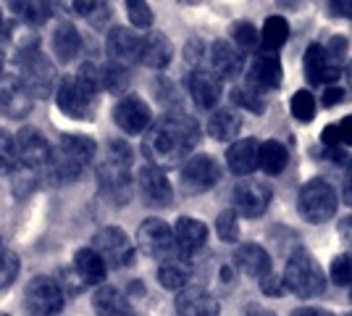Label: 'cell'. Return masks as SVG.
<instances>
[{
  "label": "cell",
  "instance_id": "f35d334b",
  "mask_svg": "<svg viewBox=\"0 0 352 316\" xmlns=\"http://www.w3.org/2000/svg\"><path fill=\"white\" fill-rule=\"evenodd\" d=\"M232 101H234V105H239V108H248V111H252V114H263L265 111V103L263 98H261V92H255L252 87H234L232 90Z\"/></svg>",
  "mask_w": 352,
  "mask_h": 316
},
{
  "label": "cell",
  "instance_id": "2e32d148",
  "mask_svg": "<svg viewBox=\"0 0 352 316\" xmlns=\"http://www.w3.org/2000/svg\"><path fill=\"white\" fill-rule=\"evenodd\" d=\"M32 95L24 90L16 74L0 76V114L8 119H24L32 111Z\"/></svg>",
  "mask_w": 352,
  "mask_h": 316
},
{
  "label": "cell",
  "instance_id": "f1b7e54d",
  "mask_svg": "<svg viewBox=\"0 0 352 316\" xmlns=\"http://www.w3.org/2000/svg\"><path fill=\"white\" fill-rule=\"evenodd\" d=\"M8 6L30 27H43L53 14V0H8Z\"/></svg>",
  "mask_w": 352,
  "mask_h": 316
},
{
  "label": "cell",
  "instance_id": "11a10c76",
  "mask_svg": "<svg viewBox=\"0 0 352 316\" xmlns=\"http://www.w3.org/2000/svg\"><path fill=\"white\" fill-rule=\"evenodd\" d=\"M339 235L344 238V242H350L352 245V216H347V219L339 224Z\"/></svg>",
  "mask_w": 352,
  "mask_h": 316
},
{
  "label": "cell",
  "instance_id": "ee69618b",
  "mask_svg": "<svg viewBox=\"0 0 352 316\" xmlns=\"http://www.w3.org/2000/svg\"><path fill=\"white\" fill-rule=\"evenodd\" d=\"M331 280L342 287H352V253H342L331 261Z\"/></svg>",
  "mask_w": 352,
  "mask_h": 316
},
{
  "label": "cell",
  "instance_id": "8992f818",
  "mask_svg": "<svg viewBox=\"0 0 352 316\" xmlns=\"http://www.w3.org/2000/svg\"><path fill=\"white\" fill-rule=\"evenodd\" d=\"M137 245L142 248V253H147L150 258H158L161 264L168 261H190L182 256V251L176 248L174 232L171 227L161 222V219H145L140 229H137Z\"/></svg>",
  "mask_w": 352,
  "mask_h": 316
},
{
  "label": "cell",
  "instance_id": "6125c7cd",
  "mask_svg": "<svg viewBox=\"0 0 352 316\" xmlns=\"http://www.w3.org/2000/svg\"><path fill=\"white\" fill-rule=\"evenodd\" d=\"M0 76H3V53H0Z\"/></svg>",
  "mask_w": 352,
  "mask_h": 316
},
{
  "label": "cell",
  "instance_id": "be15d7a7",
  "mask_svg": "<svg viewBox=\"0 0 352 316\" xmlns=\"http://www.w3.org/2000/svg\"><path fill=\"white\" fill-rule=\"evenodd\" d=\"M350 203H352V182H350Z\"/></svg>",
  "mask_w": 352,
  "mask_h": 316
},
{
  "label": "cell",
  "instance_id": "9c48e42d",
  "mask_svg": "<svg viewBox=\"0 0 352 316\" xmlns=\"http://www.w3.org/2000/svg\"><path fill=\"white\" fill-rule=\"evenodd\" d=\"M92 251L105 261V266L124 269L134 261V242L118 227H105L92 238Z\"/></svg>",
  "mask_w": 352,
  "mask_h": 316
},
{
  "label": "cell",
  "instance_id": "8fae6325",
  "mask_svg": "<svg viewBox=\"0 0 352 316\" xmlns=\"http://www.w3.org/2000/svg\"><path fill=\"white\" fill-rule=\"evenodd\" d=\"M56 103L60 114L72 116V119H92L98 95L89 92L85 85L76 82V76H63L56 85Z\"/></svg>",
  "mask_w": 352,
  "mask_h": 316
},
{
  "label": "cell",
  "instance_id": "60d3db41",
  "mask_svg": "<svg viewBox=\"0 0 352 316\" xmlns=\"http://www.w3.org/2000/svg\"><path fill=\"white\" fill-rule=\"evenodd\" d=\"M16 166V140L11 132L0 129V174H11Z\"/></svg>",
  "mask_w": 352,
  "mask_h": 316
},
{
  "label": "cell",
  "instance_id": "c3c4849f",
  "mask_svg": "<svg viewBox=\"0 0 352 316\" xmlns=\"http://www.w3.org/2000/svg\"><path fill=\"white\" fill-rule=\"evenodd\" d=\"M206 59V43L203 40H197V37H192L187 48H184V61L195 66V69H200V61Z\"/></svg>",
  "mask_w": 352,
  "mask_h": 316
},
{
  "label": "cell",
  "instance_id": "4316f807",
  "mask_svg": "<svg viewBox=\"0 0 352 316\" xmlns=\"http://www.w3.org/2000/svg\"><path fill=\"white\" fill-rule=\"evenodd\" d=\"M74 271H76V277L87 285H103L105 282V274H108V266H105V261L92 248H79L76 251V256H74Z\"/></svg>",
  "mask_w": 352,
  "mask_h": 316
},
{
  "label": "cell",
  "instance_id": "6da1fadb",
  "mask_svg": "<svg viewBox=\"0 0 352 316\" xmlns=\"http://www.w3.org/2000/svg\"><path fill=\"white\" fill-rule=\"evenodd\" d=\"M197 140H200V124L182 111H171L150 127L142 143V153L153 166L166 169L190 158Z\"/></svg>",
  "mask_w": 352,
  "mask_h": 316
},
{
  "label": "cell",
  "instance_id": "277c9868",
  "mask_svg": "<svg viewBox=\"0 0 352 316\" xmlns=\"http://www.w3.org/2000/svg\"><path fill=\"white\" fill-rule=\"evenodd\" d=\"M16 69H19V82L24 85V90L34 98H47L56 87V69L50 59L37 48V43L19 45L16 50Z\"/></svg>",
  "mask_w": 352,
  "mask_h": 316
},
{
  "label": "cell",
  "instance_id": "d4e9b609",
  "mask_svg": "<svg viewBox=\"0 0 352 316\" xmlns=\"http://www.w3.org/2000/svg\"><path fill=\"white\" fill-rule=\"evenodd\" d=\"M258 140L252 137H245V140H236L234 145L226 151V164H229V171L236 174V177H248L258 169Z\"/></svg>",
  "mask_w": 352,
  "mask_h": 316
},
{
  "label": "cell",
  "instance_id": "4dcf8cb0",
  "mask_svg": "<svg viewBox=\"0 0 352 316\" xmlns=\"http://www.w3.org/2000/svg\"><path fill=\"white\" fill-rule=\"evenodd\" d=\"M287 164H289V151L276 140H268L258 148V166L265 174H281Z\"/></svg>",
  "mask_w": 352,
  "mask_h": 316
},
{
  "label": "cell",
  "instance_id": "816d5d0a",
  "mask_svg": "<svg viewBox=\"0 0 352 316\" xmlns=\"http://www.w3.org/2000/svg\"><path fill=\"white\" fill-rule=\"evenodd\" d=\"M334 16H342V19H352V0H329Z\"/></svg>",
  "mask_w": 352,
  "mask_h": 316
},
{
  "label": "cell",
  "instance_id": "e0dca14e",
  "mask_svg": "<svg viewBox=\"0 0 352 316\" xmlns=\"http://www.w3.org/2000/svg\"><path fill=\"white\" fill-rule=\"evenodd\" d=\"M281 76H284V69H281L279 56L263 50L261 56L252 59V66H250V72H248V87H252L255 92L263 95L265 90L279 87Z\"/></svg>",
  "mask_w": 352,
  "mask_h": 316
},
{
  "label": "cell",
  "instance_id": "6f0895ef",
  "mask_svg": "<svg viewBox=\"0 0 352 316\" xmlns=\"http://www.w3.org/2000/svg\"><path fill=\"white\" fill-rule=\"evenodd\" d=\"M281 8H287V11H294V8H300V3L302 0H276Z\"/></svg>",
  "mask_w": 352,
  "mask_h": 316
},
{
  "label": "cell",
  "instance_id": "f546056e",
  "mask_svg": "<svg viewBox=\"0 0 352 316\" xmlns=\"http://www.w3.org/2000/svg\"><path fill=\"white\" fill-rule=\"evenodd\" d=\"M239 129H242V116L234 114L232 108H219V111H213V116L208 121V135L213 137V140H221V143L234 140V137L239 135Z\"/></svg>",
  "mask_w": 352,
  "mask_h": 316
},
{
  "label": "cell",
  "instance_id": "e575fe53",
  "mask_svg": "<svg viewBox=\"0 0 352 316\" xmlns=\"http://www.w3.org/2000/svg\"><path fill=\"white\" fill-rule=\"evenodd\" d=\"M232 40L239 53H255L258 43H261V32L255 30L250 21H236L232 27Z\"/></svg>",
  "mask_w": 352,
  "mask_h": 316
},
{
  "label": "cell",
  "instance_id": "ba28073f",
  "mask_svg": "<svg viewBox=\"0 0 352 316\" xmlns=\"http://www.w3.org/2000/svg\"><path fill=\"white\" fill-rule=\"evenodd\" d=\"M66 295L53 277H32L24 287V306L32 316H56L63 311Z\"/></svg>",
  "mask_w": 352,
  "mask_h": 316
},
{
  "label": "cell",
  "instance_id": "7dc6e473",
  "mask_svg": "<svg viewBox=\"0 0 352 316\" xmlns=\"http://www.w3.org/2000/svg\"><path fill=\"white\" fill-rule=\"evenodd\" d=\"M261 290H263L265 295H271V298H281V295L287 293V285H284V277H279V274H274V271H268L265 277H261Z\"/></svg>",
  "mask_w": 352,
  "mask_h": 316
},
{
  "label": "cell",
  "instance_id": "9f6ffc18",
  "mask_svg": "<svg viewBox=\"0 0 352 316\" xmlns=\"http://www.w3.org/2000/svg\"><path fill=\"white\" fill-rule=\"evenodd\" d=\"M292 316H334L331 311H323V308H297L292 311Z\"/></svg>",
  "mask_w": 352,
  "mask_h": 316
},
{
  "label": "cell",
  "instance_id": "44dd1931",
  "mask_svg": "<svg viewBox=\"0 0 352 316\" xmlns=\"http://www.w3.org/2000/svg\"><path fill=\"white\" fill-rule=\"evenodd\" d=\"M187 87H190V95L197 108H216L221 98V79L213 72H206V69H195L187 79Z\"/></svg>",
  "mask_w": 352,
  "mask_h": 316
},
{
  "label": "cell",
  "instance_id": "d590c367",
  "mask_svg": "<svg viewBox=\"0 0 352 316\" xmlns=\"http://www.w3.org/2000/svg\"><path fill=\"white\" fill-rule=\"evenodd\" d=\"M305 72H308L310 85H321L323 82V72H326V53H323V45L313 43L305 53Z\"/></svg>",
  "mask_w": 352,
  "mask_h": 316
},
{
  "label": "cell",
  "instance_id": "db71d44e",
  "mask_svg": "<svg viewBox=\"0 0 352 316\" xmlns=\"http://www.w3.org/2000/svg\"><path fill=\"white\" fill-rule=\"evenodd\" d=\"M339 101H344V90L342 87H329V90H323V105L329 108V105H337Z\"/></svg>",
  "mask_w": 352,
  "mask_h": 316
},
{
  "label": "cell",
  "instance_id": "30bf717a",
  "mask_svg": "<svg viewBox=\"0 0 352 316\" xmlns=\"http://www.w3.org/2000/svg\"><path fill=\"white\" fill-rule=\"evenodd\" d=\"M16 140V166L30 169L37 174L47 171V158H50V143L37 127H24Z\"/></svg>",
  "mask_w": 352,
  "mask_h": 316
},
{
  "label": "cell",
  "instance_id": "74e56055",
  "mask_svg": "<svg viewBox=\"0 0 352 316\" xmlns=\"http://www.w3.org/2000/svg\"><path fill=\"white\" fill-rule=\"evenodd\" d=\"M216 232L223 242H236L239 240V216L234 211H221L216 219Z\"/></svg>",
  "mask_w": 352,
  "mask_h": 316
},
{
  "label": "cell",
  "instance_id": "680465c9",
  "mask_svg": "<svg viewBox=\"0 0 352 316\" xmlns=\"http://www.w3.org/2000/svg\"><path fill=\"white\" fill-rule=\"evenodd\" d=\"M248 316H274V314H268V311H263V308H258V306H252V303H250Z\"/></svg>",
  "mask_w": 352,
  "mask_h": 316
},
{
  "label": "cell",
  "instance_id": "7402d4cb",
  "mask_svg": "<svg viewBox=\"0 0 352 316\" xmlns=\"http://www.w3.org/2000/svg\"><path fill=\"white\" fill-rule=\"evenodd\" d=\"M210 66H213V74L219 79H234L245 66V56L232 43L216 40L210 45Z\"/></svg>",
  "mask_w": 352,
  "mask_h": 316
},
{
  "label": "cell",
  "instance_id": "7bdbcfd3",
  "mask_svg": "<svg viewBox=\"0 0 352 316\" xmlns=\"http://www.w3.org/2000/svg\"><path fill=\"white\" fill-rule=\"evenodd\" d=\"M16 274H19V258H16V253L0 248V290L14 285Z\"/></svg>",
  "mask_w": 352,
  "mask_h": 316
},
{
  "label": "cell",
  "instance_id": "ac0fdd59",
  "mask_svg": "<svg viewBox=\"0 0 352 316\" xmlns=\"http://www.w3.org/2000/svg\"><path fill=\"white\" fill-rule=\"evenodd\" d=\"M174 232L176 248L182 251V256L190 258L195 256L197 251H203L208 242V227L200 222V219H192V216H182L176 219V224L171 227Z\"/></svg>",
  "mask_w": 352,
  "mask_h": 316
},
{
  "label": "cell",
  "instance_id": "7a4b0ae2",
  "mask_svg": "<svg viewBox=\"0 0 352 316\" xmlns=\"http://www.w3.org/2000/svg\"><path fill=\"white\" fill-rule=\"evenodd\" d=\"M98 153V145L92 137L85 135H63L50 145V158H47V177L56 182H74L82 177V171L92 164Z\"/></svg>",
  "mask_w": 352,
  "mask_h": 316
},
{
  "label": "cell",
  "instance_id": "03108f58",
  "mask_svg": "<svg viewBox=\"0 0 352 316\" xmlns=\"http://www.w3.org/2000/svg\"><path fill=\"white\" fill-rule=\"evenodd\" d=\"M347 316H352V314H347Z\"/></svg>",
  "mask_w": 352,
  "mask_h": 316
},
{
  "label": "cell",
  "instance_id": "9a60e30c",
  "mask_svg": "<svg viewBox=\"0 0 352 316\" xmlns=\"http://www.w3.org/2000/svg\"><path fill=\"white\" fill-rule=\"evenodd\" d=\"M137 185H140V193H142L147 206H158V209H163V206H168L171 198H174V187H171V182H168V177H166V171L153 164H147L140 169Z\"/></svg>",
  "mask_w": 352,
  "mask_h": 316
},
{
  "label": "cell",
  "instance_id": "1f68e13d",
  "mask_svg": "<svg viewBox=\"0 0 352 316\" xmlns=\"http://www.w3.org/2000/svg\"><path fill=\"white\" fill-rule=\"evenodd\" d=\"M289 40V21L281 19V16H268L263 24V32H261V43L268 53L279 50L284 43Z\"/></svg>",
  "mask_w": 352,
  "mask_h": 316
},
{
  "label": "cell",
  "instance_id": "ffe728a7",
  "mask_svg": "<svg viewBox=\"0 0 352 316\" xmlns=\"http://www.w3.org/2000/svg\"><path fill=\"white\" fill-rule=\"evenodd\" d=\"M219 301L203 287H184L176 295V314L179 316H219Z\"/></svg>",
  "mask_w": 352,
  "mask_h": 316
},
{
  "label": "cell",
  "instance_id": "91938a15",
  "mask_svg": "<svg viewBox=\"0 0 352 316\" xmlns=\"http://www.w3.org/2000/svg\"><path fill=\"white\" fill-rule=\"evenodd\" d=\"M347 82H350V90H352V63L347 66Z\"/></svg>",
  "mask_w": 352,
  "mask_h": 316
},
{
  "label": "cell",
  "instance_id": "d6a6232c",
  "mask_svg": "<svg viewBox=\"0 0 352 316\" xmlns=\"http://www.w3.org/2000/svg\"><path fill=\"white\" fill-rule=\"evenodd\" d=\"M190 266L187 261H168V264H161L158 269V282H161L166 290H184L190 285Z\"/></svg>",
  "mask_w": 352,
  "mask_h": 316
},
{
  "label": "cell",
  "instance_id": "d6986e66",
  "mask_svg": "<svg viewBox=\"0 0 352 316\" xmlns=\"http://www.w3.org/2000/svg\"><path fill=\"white\" fill-rule=\"evenodd\" d=\"M105 45H108V56L113 63L118 66H132L140 61V45H142V40L129 32L126 27H113V30L108 32V40H105Z\"/></svg>",
  "mask_w": 352,
  "mask_h": 316
},
{
  "label": "cell",
  "instance_id": "4fadbf2b",
  "mask_svg": "<svg viewBox=\"0 0 352 316\" xmlns=\"http://www.w3.org/2000/svg\"><path fill=\"white\" fill-rule=\"evenodd\" d=\"M268 203H271V187L265 182L239 180L232 190V211L236 216L255 219V216L265 213Z\"/></svg>",
  "mask_w": 352,
  "mask_h": 316
},
{
  "label": "cell",
  "instance_id": "484cf974",
  "mask_svg": "<svg viewBox=\"0 0 352 316\" xmlns=\"http://www.w3.org/2000/svg\"><path fill=\"white\" fill-rule=\"evenodd\" d=\"M92 308L98 316H134L129 298L111 285H103L92 295Z\"/></svg>",
  "mask_w": 352,
  "mask_h": 316
},
{
  "label": "cell",
  "instance_id": "8d00e7d4",
  "mask_svg": "<svg viewBox=\"0 0 352 316\" xmlns=\"http://www.w3.org/2000/svg\"><path fill=\"white\" fill-rule=\"evenodd\" d=\"M292 116L297 121H313L316 116V98H313V92L308 90H297L292 95Z\"/></svg>",
  "mask_w": 352,
  "mask_h": 316
},
{
  "label": "cell",
  "instance_id": "cb8c5ba5",
  "mask_svg": "<svg viewBox=\"0 0 352 316\" xmlns=\"http://www.w3.org/2000/svg\"><path fill=\"white\" fill-rule=\"evenodd\" d=\"M232 258H234L236 269H242L248 277H255V280H261L271 271V256L265 253V248L255 245V242H245V245L234 248Z\"/></svg>",
  "mask_w": 352,
  "mask_h": 316
},
{
  "label": "cell",
  "instance_id": "681fc988",
  "mask_svg": "<svg viewBox=\"0 0 352 316\" xmlns=\"http://www.w3.org/2000/svg\"><path fill=\"white\" fill-rule=\"evenodd\" d=\"M326 156H329V158H334V164H339V166H347V169L352 166V156L342 151L339 145H334V148H326Z\"/></svg>",
  "mask_w": 352,
  "mask_h": 316
},
{
  "label": "cell",
  "instance_id": "b9f144b4",
  "mask_svg": "<svg viewBox=\"0 0 352 316\" xmlns=\"http://www.w3.org/2000/svg\"><path fill=\"white\" fill-rule=\"evenodd\" d=\"M323 53H326V69L342 72L344 53H347V40H344V37H331V40H329V45L323 48Z\"/></svg>",
  "mask_w": 352,
  "mask_h": 316
},
{
  "label": "cell",
  "instance_id": "836d02e7",
  "mask_svg": "<svg viewBox=\"0 0 352 316\" xmlns=\"http://www.w3.org/2000/svg\"><path fill=\"white\" fill-rule=\"evenodd\" d=\"M100 85H103V90L113 92V95H121V92H126L129 87V72H126V66H118V63H105L103 69H100Z\"/></svg>",
  "mask_w": 352,
  "mask_h": 316
},
{
  "label": "cell",
  "instance_id": "f6af8a7d",
  "mask_svg": "<svg viewBox=\"0 0 352 316\" xmlns=\"http://www.w3.org/2000/svg\"><path fill=\"white\" fill-rule=\"evenodd\" d=\"M74 76H76L79 85H85V87H87L89 92H95V95L103 90V85H100V66H95V63H82L79 72Z\"/></svg>",
  "mask_w": 352,
  "mask_h": 316
},
{
  "label": "cell",
  "instance_id": "e7e4bbea",
  "mask_svg": "<svg viewBox=\"0 0 352 316\" xmlns=\"http://www.w3.org/2000/svg\"><path fill=\"white\" fill-rule=\"evenodd\" d=\"M350 298H352V290H350Z\"/></svg>",
  "mask_w": 352,
  "mask_h": 316
},
{
  "label": "cell",
  "instance_id": "83f0119b",
  "mask_svg": "<svg viewBox=\"0 0 352 316\" xmlns=\"http://www.w3.org/2000/svg\"><path fill=\"white\" fill-rule=\"evenodd\" d=\"M82 48V34L72 21H60L53 32V53L60 63H72Z\"/></svg>",
  "mask_w": 352,
  "mask_h": 316
},
{
  "label": "cell",
  "instance_id": "94428289",
  "mask_svg": "<svg viewBox=\"0 0 352 316\" xmlns=\"http://www.w3.org/2000/svg\"><path fill=\"white\" fill-rule=\"evenodd\" d=\"M3 30H6V21H3V14H0V37H3Z\"/></svg>",
  "mask_w": 352,
  "mask_h": 316
},
{
  "label": "cell",
  "instance_id": "603a6c76",
  "mask_svg": "<svg viewBox=\"0 0 352 316\" xmlns=\"http://www.w3.org/2000/svg\"><path fill=\"white\" fill-rule=\"evenodd\" d=\"M174 56V48L171 40L163 34V32H147L142 37V45H140V61L150 66V69H166L171 63Z\"/></svg>",
  "mask_w": 352,
  "mask_h": 316
},
{
  "label": "cell",
  "instance_id": "3957f363",
  "mask_svg": "<svg viewBox=\"0 0 352 316\" xmlns=\"http://www.w3.org/2000/svg\"><path fill=\"white\" fill-rule=\"evenodd\" d=\"M100 190L116 203H126L132 196V148L124 140L105 145V158L98 164Z\"/></svg>",
  "mask_w": 352,
  "mask_h": 316
},
{
  "label": "cell",
  "instance_id": "5bb4252c",
  "mask_svg": "<svg viewBox=\"0 0 352 316\" xmlns=\"http://www.w3.org/2000/svg\"><path fill=\"white\" fill-rule=\"evenodd\" d=\"M113 121L118 124V129L126 132V135H142L153 124V111H150V105L142 98L124 95L116 103V108H113Z\"/></svg>",
  "mask_w": 352,
  "mask_h": 316
},
{
  "label": "cell",
  "instance_id": "5b68a950",
  "mask_svg": "<svg viewBox=\"0 0 352 316\" xmlns=\"http://www.w3.org/2000/svg\"><path fill=\"white\" fill-rule=\"evenodd\" d=\"M284 285H287V290H292L297 298H318L326 287V277H323L318 261L310 256L308 251L300 248L287 261Z\"/></svg>",
  "mask_w": 352,
  "mask_h": 316
},
{
  "label": "cell",
  "instance_id": "ab89813d",
  "mask_svg": "<svg viewBox=\"0 0 352 316\" xmlns=\"http://www.w3.org/2000/svg\"><path fill=\"white\" fill-rule=\"evenodd\" d=\"M126 3V14L137 30H147L153 24V8L147 0H124Z\"/></svg>",
  "mask_w": 352,
  "mask_h": 316
},
{
  "label": "cell",
  "instance_id": "bcb514c9",
  "mask_svg": "<svg viewBox=\"0 0 352 316\" xmlns=\"http://www.w3.org/2000/svg\"><path fill=\"white\" fill-rule=\"evenodd\" d=\"M53 3L69 16H89L98 0H53Z\"/></svg>",
  "mask_w": 352,
  "mask_h": 316
},
{
  "label": "cell",
  "instance_id": "52a82bcc",
  "mask_svg": "<svg viewBox=\"0 0 352 316\" xmlns=\"http://www.w3.org/2000/svg\"><path fill=\"white\" fill-rule=\"evenodd\" d=\"M297 209L300 216L310 224H323L337 213V193L329 182L310 180L297 198Z\"/></svg>",
  "mask_w": 352,
  "mask_h": 316
},
{
  "label": "cell",
  "instance_id": "f5cc1de1",
  "mask_svg": "<svg viewBox=\"0 0 352 316\" xmlns=\"http://www.w3.org/2000/svg\"><path fill=\"white\" fill-rule=\"evenodd\" d=\"M321 143L326 145V148H334V145H339V127H337V124H329V127L323 129Z\"/></svg>",
  "mask_w": 352,
  "mask_h": 316
},
{
  "label": "cell",
  "instance_id": "7c38bea8",
  "mask_svg": "<svg viewBox=\"0 0 352 316\" xmlns=\"http://www.w3.org/2000/svg\"><path fill=\"white\" fill-rule=\"evenodd\" d=\"M219 180H221V166L208 153L190 156L187 164L182 166V190L190 193V196L208 193Z\"/></svg>",
  "mask_w": 352,
  "mask_h": 316
},
{
  "label": "cell",
  "instance_id": "f907efd6",
  "mask_svg": "<svg viewBox=\"0 0 352 316\" xmlns=\"http://www.w3.org/2000/svg\"><path fill=\"white\" fill-rule=\"evenodd\" d=\"M339 145H352V116H344V121H339Z\"/></svg>",
  "mask_w": 352,
  "mask_h": 316
}]
</instances>
